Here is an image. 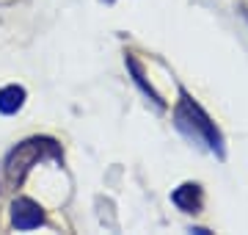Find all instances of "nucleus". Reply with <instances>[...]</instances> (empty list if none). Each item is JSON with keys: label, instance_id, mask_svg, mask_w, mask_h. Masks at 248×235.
<instances>
[{"label": "nucleus", "instance_id": "obj_2", "mask_svg": "<svg viewBox=\"0 0 248 235\" xmlns=\"http://www.w3.org/2000/svg\"><path fill=\"white\" fill-rule=\"evenodd\" d=\"M45 158L63 161L61 147L55 144L53 138H45V136L25 138V141L14 147L9 152V158H6V180H9L11 185H19V183L28 177V172H31L39 161H45Z\"/></svg>", "mask_w": 248, "mask_h": 235}, {"label": "nucleus", "instance_id": "obj_4", "mask_svg": "<svg viewBox=\"0 0 248 235\" xmlns=\"http://www.w3.org/2000/svg\"><path fill=\"white\" fill-rule=\"evenodd\" d=\"M171 202H174L182 213H199V210H202V185H199V183H182L179 188H174Z\"/></svg>", "mask_w": 248, "mask_h": 235}, {"label": "nucleus", "instance_id": "obj_3", "mask_svg": "<svg viewBox=\"0 0 248 235\" xmlns=\"http://www.w3.org/2000/svg\"><path fill=\"white\" fill-rule=\"evenodd\" d=\"M11 224H14V230H36L45 224V210L33 199L19 197L11 202Z\"/></svg>", "mask_w": 248, "mask_h": 235}, {"label": "nucleus", "instance_id": "obj_7", "mask_svg": "<svg viewBox=\"0 0 248 235\" xmlns=\"http://www.w3.org/2000/svg\"><path fill=\"white\" fill-rule=\"evenodd\" d=\"M108 3H113V0H108Z\"/></svg>", "mask_w": 248, "mask_h": 235}, {"label": "nucleus", "instance_id": "obj_5", "mask_svg": "<svg viewBox=\"0 0 248 235\" xmlns=\"http://www.w3.org/2000/svg\"><path fill=\"white\" fill-rule=\"evenodd\" d=\"M25 89L22 86H17V83H11V86H3L0 89V114H6V117H11V114H17L22 105H25Z\"/></svg>", "mask_w": 248, "mask_h": 235}, {"label": "nucleus", "instance_id": "obj_1", "mask_svg": "<svg viewBox=\"0 0 248 235\" xmlns=\"http://www.w3.org/2000/svg\"><path fill=\"white\" fill-rule=\"evenodd\" d=\"M174 122H177V127L190 138V141L204 144L210 152L223 158V138H221V133H218L215 122L207 117V111H204L190 94H185V91H182L177 108H174Z\"/></svg>", "mask_w": 248, "mask_h": 235}, {"label": "nucleus", "instance_id": "obj_6", "mask_svg": "<svg viewBox=\"0 0 248 235\" xmlns=\"http://www.w3.org/2000/svg\"><path fill=\"white\" fill-rule=\"evenodd\" d=\"M124 61H127V69L133 72V81H135V86H138V89H141L143 94H146V97H149L152 102H155V105H157V108H163V100H160V94H157L155 89H152V86H149V81L143 78V72H141V64L135 61V58H133L130 53H127V58H124Z\"/></svg>", "mask_w": 248, "mask_h": 235}]
</instances>
